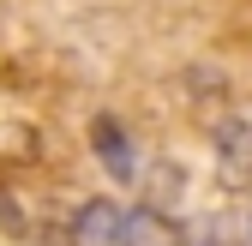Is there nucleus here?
Masks as SVG:
<instances>
[{
	"label": "nucleus",
	"instance_id": "1",
	"mask_svg": "<svg viewBox=\"0 0 252 246\" xmlns=\"http://www.w3.org/2000/svg\"><path fill=\"white\" fill-rule=\"evenodd\" d=\"M90 150H96V162L108 168V180H114V186H132V180H138V150H132V132H126L114 114H96V120H90Z\"/></svg>",
	"mask_w": 252,
	"mask_h": 246
},
{
	"label": "nucleus",
	"instance_id": "2",
	"mask_svg": "<svg viewBox=\"0 0 252 246\" xmlns=\"http://www.w3.org/2000/svg\"><path fill=\"white\" fill-rule=\"evenodd\" d=\"M126 240V204L120 198H84L72 210V246H120Z\"/></svg>",
	"mask_w": 252,
	"mask_h": 246
},
{
	"label": "nucleus",
	"instance_id": "3",
	"mask_svg": "<svg viewBox=\"0 0 252 246\" xmlns=\"http://www.w3.org/2000/svg\"><path fill=\"white\" fill-rule=\"evenodd\" d=\"M210 144H216V162H222L228 180H246L252 174V120H222Z\"/></svg>",
	"mask_w": 252,
	"mask_h": 246
},
{
	"label": "nucleus",
	"instance_id": "4",
	"mask_svg": "<svg viewBox=\"0 0 252 246\" xmlns=\"http://www.w3.org/2000/svg\"><path fill=\"white\" fill-rule=\"evenodd\" d=\"M120 246H174V228L162 210H126V240Z\"/></svg>",
	"mask_w": 252,
	"mask_h": 246
},
{
	"label": "nucleus",
	"instance_id": "5",
	"mask_svg": "<svg viewBox=\"0 0 252 246\" xmlns=\"http://www.w3.org/2000/svg\"><path fill=\"white\" fill-rule=\"evenodd\" d=\"M174 246H180V240H174Z\"/></svg>",
	"mask_w": 252,
	"mask_h": 246
}]
</instances>
